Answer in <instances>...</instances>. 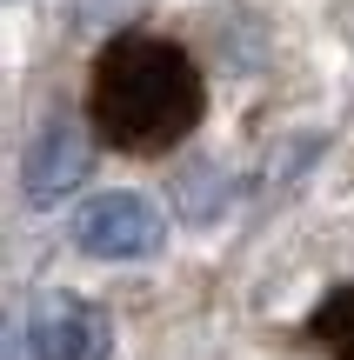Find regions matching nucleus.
I'll return each instance as SVG.
<instances>
[{
	"label": "nucleus",
	"mask_w": 354,
	"mask_h": 360,
	"mask_svg": "<svg viewBox=\"0 0 354 360\" xmlns=\"http://www.w3.org/2000/svg\"><path fill=\"white\" fill-rule=\"evenodd\" d=\"M308 334L321 340L328 360H354V287H334V294L321 300L315 321H308Z\"/></svg>",
	"instance_id": "5"
},
{
	"label": "nucleus",
	"mask_w": 354,
	"mask_h": 360,
	"mask_svg": "<svg viewBox=\"0 0 354 360\" xmlns=\"http://www.w3.org/2000/svg\"><path fill=\"white\" fill-rule=\"evenodd\" d=\"M87 167H94L87 127H80L74 114H47V120H40V134L27 141L20 187H27V200H34V207H53V200H67V193L87 180Z\"/></svg>",
	"instance_id": "4"
},
{
	"label": "nucleus",
	"mask_w": 354,
	"mask_h": 360,
	"mask_svg": "<svg viewBox=\"0 0 354 360\" xmlns=\"http://www.w3.org/2000/svg\"><path fill=\"white\" fill-rule=\"evenodd\" d=\"M201 67L160 34H120L94 60V134L120 154H160L201 127Z\"/></svg>",
	"instance_id": "1"
},
{
	"label": "nucleus",
	"mask_w": 354,
	"mask_h": 360,
	"mask_svg": "<svg viewBox=\"0 0 354 360\" xmlns=\"http://www.w3.org/2000/svg\"><path fill=\"white\" fill-rule=\"evenodd\" d=\"M74 240H80V254H94V260H147L167 240V220L154 214L147 193L114 187V193H94L74 214Z\"/></svg>",
	"instance_id": "3"
},
{
	"label": "nucleus",
	"mask_w": 354,
	"mask_h": 360,
	"mask_svg": "<svg viewBox=\"0 0 354 360\" xmlns=\"http://www.w3.org/2000/svg\"><path fill=\"white\" fill-rule=\"evenodd\" d=\"M27 354L34 360H107L114 354V321L74 287H47L27 307Z\"/></svg>",
	"instance_id": "2"
}]
</instances>
